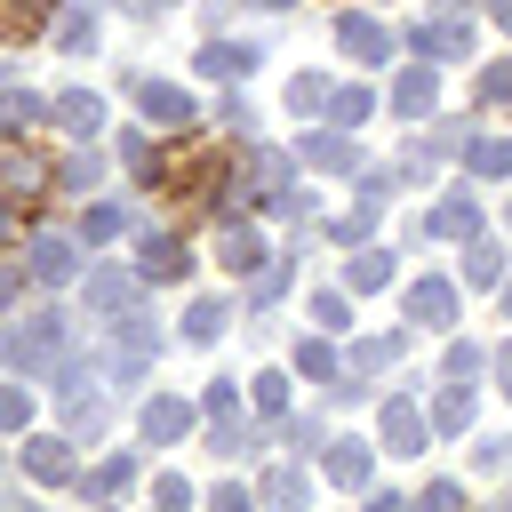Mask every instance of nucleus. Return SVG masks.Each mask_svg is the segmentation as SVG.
<instances>
[{"label":"nucleus","instance_id":"1","mask_svg":"<svg viewBox=\"0 0 512 512\" xmlns=\"http://www.w3.org/2000/svg\"><path fill=\"white\" fill-rule=\"evenodd\" d=\"M408 40H416V56H432V64H464V56H472V16H464V0L440 8V16H424Z\"/></svg>","mask_w":512,"mask_h":512},{"label":"nucleus","instance_id":"2","mask_svg":"<svg viewBox=\"0 0 512 512\" xmlns=\"http://www.w3.org/2000/svg\"><path fill=\"white\" fill-rule=\"evenodd\" d=\"M80 248H88L80 232H40V240H32V264H24V272H32L40 288H72V280L88 272V256H80Z\"/></svg>","mask_w":512,"mask_h":512},{"label":"nucleus","instance_id":"3","mask_svg":"<svg viewBox=\"0 0 512 512\" xmlns=\"http://www.w3.org/2000/svg\"><path fill=\"white\" fill-rule=\"evenodd\" d=\"M336 48H344L352 64H376V72H384V64H392V24L368 16V8H344V16H336Z\"/></svg>","mask_w":512,"mask_h":512},{"label":"nucleus","instance_id":"4","mask_svg":"<svg viewBox=\"0 0 512 512\" xmlns=\"http://www.w3.org/2000/svg\"><path fill=\"white\" fill-rule=\"evenodd\" d=\"M456 312H464V296H456V280H448V272H424V280H408V320H416V328L448 336V328H456Z\"/></svg>","mask_w":512,"mask_h":512},{"label":"nucleus","instance_id":"5","mask_svg":"<svg viewBox=\"0 0 512 512\" xmlns=\"http://www.w3.org/2000/svg\"><path fill=\"white\" fill-rule=\"evenodd\" d=\"M48 184H56V168H48L24 136H8V144H0V192H8V200H40Z\"/></svg>","mask_w":512,"mask_h":512},{"label":"nucleus","instance_id":"6","mask_svg":"<svg viewBox=\"0 0 512 512\" xmlns=\"http://www.w3.org/2000/svg\"><path fill=\"white\" fill-rule=\"evenodd\" d=\"M136 432H144V448H176V440L192 432V400H184V392H152V400L136 408Z\"/></svg>","mask_w":512,"mask_h":512},{"label":"nucleus","instance_id":"7","mask_svg":"<svg viewBox=\"0 0 512 512\" xmlns=\"http://www.w3.org/2000/svg\"><path fill=\"white\" fill-rule=\"evenodd\" d=\"M424 440H432V408H416L408 392H392L384 400V456H424Z\"/></svg>","mask_w":512,"mask_h":512},{"label":"nucleus","instance_id":"8","mask_svg":"<svg viewBox=\"0 0 512 512\" xmlns=\"http://www.w3.org/2000/svg\"><path fill=\"white\" fill-rule=\"evenodd\" d=\"M384 104H392V120H424L432 104H440V64L424 56V64H408L392 88H384Z\"/></svg>","mask_w":512,"mask_h":512},{"label":"nucleus","instance_id":"9","mask_svg":"<svg viewBox=\"0 0 512 512\" xmlns=\"http://www.w3.org/2000/svg\"><path fill=\"white\" fill-rule=\"evenodd\" d=\"M128 96H136V112H144L152 128H184V120H192V96H184L176 80H152V72H136V80H128Z\"/></svg>","mask_w":512,"mask_h":512},{"label":"nucleus","instance_id":"10","mask_svg":"<svg viewBox=\"0 0 512 512\" xmlns=\"http://www.w3.org/2000/svg\"><path fill=\"white\" fill-rule=\"evenodd\" d=\"M264 64V40H200V56H192V72H208V80H248Z\"/></svg>","mask_w":512,"mask_h":512},{"label":"nucleus","instance_id":"11","mask_svg":"<svg viewBox=\"0 0 512 512\" xmlns=\"http://www.w3.org/2000/svg\"><path fill=\"white\" fill-rule=\"evenodd\" d=\"M72 448H80L72 432H32V440H24V472H32L40 488H56V480H80V472H72Z\"/></svg>","mask_w":512,"mask_h":512},{"label":"nucleus","instance_id":"12","mask_svg":"<svg viewBox=\"0 0 512 512\" xmlns=\"http://www.w3.org/2000/svg\"><path fill=\"white\" fill-rule=\"evenodd\" d=\"M216 264H224V272H264V264H272V248H264V232H256L248 216H224V240H216Z\"/></svg>","mask_w":512,"mask_h":512},{"label":"nucleus","instance_id":"13","mask_svg":"<svg viewBox=\"0 0 512 512\" xmlns=\"http://www.w3.org/2000/svg\"><path fill=\"white\" fill-rule=\"evenodd\" d=\"M296 160H304V168H320V176H344V168H360V144H352L344 128H328V136L312 128V136L296 144Z\"/></svg>","mask_w":512,"mask_h":512},{"label":"nucleus","instance_id":"14","mask_svg":"<svg viewBox=\"0 0 512 512\" xmlns=\"http://www.w3.org/2000/svg\"><path fill=\"white\" fill-rule=\"evenodd\" d=\"M136 272H144V280H184V272H192V248H184V232H144V256H136Z\"/></svg>","mask_w":512,"mask_h":512},{"label":"nucleus","instance_id":"15","mask_svg":"<svg viewBox=\"0 0 512 512\" xmlns=\"http://www.w3.org/2000/svg\"><path fill=\"white\" fill-rule=\"evenodd\" d=\"M136 296H144V272H120V264H96L88 272V304L96 312H128Z\"/></svg>","mask_w":512,"mask_h":512},{"label":"nucleus","instance_id":"16","mask_svg":"<svg viewBox=\"0 0 512 512\" xmlns=\"http://www.w3.org/2000/svg\"><path fill=\"white\" fill-rule=\"evenodd\" d=\"M344 288H352V296H376V288H392V248L360 240V248H352V264H344Z\"/></svg>","mask_w":512,"mask_h":512},{"label":"nucleus","instance_id":"17","mask_svg":"<svg viewBox=\"0 0 512 512\" xmlns=\"http://www.w3.org/2000/svg\"><path fill=\"white\" fill-rule=\"evenodd\" d=\"M472 176H512V136H488V128H464V152H456Z\"/></svg>","mask_w":512,"mask_h":512},{"label":"nucleus","instance_id":"18","mask_svg":"<svg viewBox=\"0 0 512 512\" xmlns=\"http://www.w3.org/2000/svg\"><path fill=\"white\" fill-rule=\"evenodd\" d=\"M56 128H64L72 144H88V136L104 128V104H96L88 88H64V96H56Z\"/></svg>","mask_w":512,"mask_h":512},{"label":"nucleus","instance_id":"19","mask_svg":"<svg viewBox=\"0 0 512 512\" xmlns=\"http://www.w3.org/2000/svg\"><path fill=\"white\" fill-rule=\"evenodd\" d=\"M224 320H232V304H224V296H192V304H184V320H176V336H184V344H216V336H224Z\"/></svg>","mask_w":512,"mask_h":512},{"label":"nucleus","instance_id":"20","mask_svg":"<svg viewBox=\"0 0 512 512\" xmlns=\"http://www.w3.org/2000/svg\"><path fill=\"white\" fill-rule=\"evenodd\" d=\"M128 488H136V456H128V448H112L104 464L80 472V496H128Z\"/></svg>","mask_w":512,"mask_h":512},{"label":"nucleus","instance_id":"21","mask_svg":"<svg viewBox=\"0 0 512 512\" xmlns=\"http://www.w3.org/2000/svg\"><path fill=\"white\" fill-rule=\"evenodd\" d=\"M424 232H432V240H480V208L456 192V200H440V208L424 216Z\"/></svg>","mask_w":512,"mask_h":512},{"label":"nucleus","instance_id":"22","mask_svg":"<svg viewBox=\"0 0 512 512\" xmlns=\"http://www.w3.org/2000/svg\"><path fill=\"white\" fill-rule=\"evenodd\" d=\"M432 432H472V384L440 376V392H432Z\"/></svg>","mask_w":512,"mask_h":512},{"label":"nucleus","instance_id":"23","mask_svg":"<svg viewBox=\"0 0 512 512\" xmlns=\"http://www.w3.org/2000/svg\"><path fill=\"white\" fill-rule=\"evenodd\" d=\"M368 472H376L368 440H328V480L336 488H368Z\"/></svg>","mask_w":512,"mask_h":512},{"label":"nucleus","instance_id":"24","mask_svg":"<svg viewBox=\"0 0 512 512\" xmlns=\"http://www.w3.org/2000/svg\"><path fill=\"white\" fill-rule=\"evenodd\" d=\"M40 120H56V104L24 96L16 80H0V128H8V136H24V128H40Z\"/></svg>","mask_w":512,"mask_h":512},{"label":"nucleus","instance_id":"25","mask_svg":"<svg viewBox=\"0 0 512 512\" xmlns=\"http://www.w3.org/2000/svg\"><path fill=\"white\" fill-rule=\"evenodd\" d=\"M128 232H136V216H128L120 200H96V208L80 216V240H88V248H104V240H128Z\"/></svg>","mask_w":512,"mask_h":512},{"label":"nucleus","instance_id":"26","mask_svg":"<svg viewBox=\"0 0 512 512\" xmlns=\"http://www.w3.org/2000/svg\"><path fill=\"white\" fill-rule=\"evenodd\" d=\"M56 48L64 56H96V8H64L56 16Z\"/></svg>","mask_w":512,"mask_h":512},{"label":"nucleus","instance_id":"27","mask_svg":"<svg viewBox=\"0 0 512 512\" xmlns=\"http://www.w3.org/2000/svg\"><path fill=\"white\" fill-rule=\"evenodd\" d=\"M464 280L472 288H504V248L496 240H464Z\"/></svg>","mask_w":512,"mask_h":512},{"label":"nucleus","instance_id":"28","mask_svg":"<svg viewBox=\"0 0 512 512\" xmlns=\"http://www.w3.org/2000/svg\"><path fill=\"white\" fill-rule=\"evenodd\" d=\"M296 376H312V384H336V376H344V368H336V344H328V328L296 344Z\"/></svg>","mask_w":512,"mask_h":512},{"label":"nucleus","instance_id":"29","mask_svg":"<svg viewBox=\"0 0 512 512\" xmlns=\"http://www.w3.org/2000/svg\"><path fill=\"white\" fill-rule=\"evenodd\" d=\"M368 104H376L368 88H328V104H320V120H328V128H360V120H368Z\"/></svg>","mask_w":512,"mask_h":512},{"label":"nucleus","instance_id":"30","mask_svg":"<svg viewBox=\"0 0 512 512\" xmlns=\"http://www.w3.org/2000/svg\"><path fill=\"white\" fill-rule=\"evenodd\" d=\"M112 336H120V344H136V352H160V320H152L144 304H128V312H112Z\"/></svg>","mask_w":512,"mask_h":512},{"label":"nucleus","instance_id":"31","mask_svg":"<svg viewBox=\"0 0 512 512\" xmlns=\"http://www.w3.org/2000/svg\"><path fill=\"white\" fill-rule=\"evenodd\" d=\"M400 352H408V336H360V344H352V376H376V368H392Z\"/></svg>","mask_w":512,"mask_h":512},{"label":"nucleus","instance_id":"32","mask_svg":"<svg viewBox=\"0 0 512 512\" xmlns=\"http://www.w3.org/2000/svg\"><path fill=\"white\" fill-rule=\"evenodd\" d=\"M56 408H64V432H72V440H96V432H104V400H96V392L56 400Z\"/></svg>","mask_w":512,"mask_h":512},{"label":"nucleus","instance_id":"33","mask_svg":"<svg viewBox=\"0 0 512 512\" xmlns=\"http://www.w3.org/2000/svg\"><path fill=\"white\" fill-rule=\"evenodd\" d=\"M96 176H104V160H96L88 144H72V152H64V168H56V184H64V192H88Z\"/></svg>","mask_w":512,"mask_h":512},{"label":"nucleus","instance_id":"34","mask_svg":"<svg viewBox=\"0 0 512 512\" xmlns=\"http://www.w3.org/2000/svg\"><path fill=\"white\" fill-rule=\"evenodd\" d=\"M344 312H352V288H312V328H328V336H336V328H352Z\"/></svg>","mask_w":512,"mask_h":512},{"label":"nucleus","instance_id":"35","mask_svg":"<svg viewBox=\"0 0 512 512\" xmlns=\"http://www.w3.org/2000/svg\"><path fill=\"white\" fill-rule=\"evenodd\" d=\"M480 368H496V360H488V352H480L472 336H456V344H448V360H440V376H456V384H472Z\"/></svg>","mask_w":512,"mask_h":512},{"label":"nucleus","instance_id":"36","mask_svg":"<svg viewBox=\"0 0 512 512\" xmlns=\"http://www.w3.org/2000/svg\"><path fill=\"white\" fill-rule=\"evenodd\" d=\"M280 432H288V456H320L328 448V424L320 416H280Z\"/></svg>","mask_w":512,"mask_h":512},{"label":"nucleus","instance_id":"37","mask_svg":"<svg viewBox=\"0 0 512 512\" xmlns=\"http://www.w3.org/2000/svg\"><path fill=\"white\" fill-rule=\"evenodd\" d=\"M320 104H328V80H320V72H296V80H288V112H296V120H312Z\"/></svg>","mask_w":512,"mask_h":512},{"label":"nucleus","instance_id":"38","mask_svg":"<svg viewBox=\"0 0 512 512\" xmlns=\"http://www.w3.org/2000/svg\"><path fill=\"white\" fill-rule=\"evenodd\" d=\"M256 416H264V424H272V416H288V376H280V368H264V376H256Z\"/></svg>","mask_w":512,"mask_h":512},{"label":"nucleus","instance_id":"39","mask_svg":"<svg viewBox=\"0 0 512 512\" xmlns=\"http://www.w3.org/2000/svg\"><path fill=\"white\" fill-rule=\"evenodd\" d=\"M256 496H272V504H304V472H296V464H280V472H264V480H256Z\"/></svg>","mask_w":512,"mask_h":512},{"label":"nucleus","instance_id":"40","mask_svg":"<svg viewBox=\"0 0 512 512\" xmlns=\"http://www.w3.org/2000/svg\"><path fill=\"white\" fill-rule=\"evenodd\" d=\"M200 416H240V392H232V376H216V384L200 392Z\"/></svg>","mask_w":512,"mask_h":512},{"label":"nucleus","instance_id":"41","mask_svg":"<svg viewBox=\"0 0 512 512\" xmlns=\"http://www.w3.org/2000/svg\"><path fill=\"white\" fill-rule=\"evenodd\" d=\"M472 464H480V472H504V464H512V432H488V440L472 448Z\"/></svg>","mask_w":512,"mask_h":512},{"label":"nucleus","instance_id":"42","mask_svg":"<svg viewBox=\"0 0 512 512\" xmlns=\"http://www.w3.org/2000/svg\"><path fill=\"white\" fill-rule=\"evenodd\" d=\"M24 424H32V400L16 384H0V432H24Z\"/></svg>","mask_w":512,"mask_h":512},{"label":"nucleus","instance_id":"43","mask_svg":"<svg viewBox=\"0 0 512 512\" xmlns=\"http://www.w3.org/2000/svg\"><path fill=\"white\" fill-rule=\"evenodd\" d=\"M480 104H512V56L480 72Z\"/></svg>","mask_w":512,"mask_h":512},{"label":"nucleus","instance_id":"44","mask_svg":"<svg viewBox=\"0 0 512 512\" xmlns=\"http://www.w3.org/2000/svg\"><path fill=\"white\" fill-rule=\"evenodd\" d=\"M152 496H160V504H192V480H176V472H160V480H152Z\"/></svg>","mask_w":512,"mask_h":512},{"label":"nucleus","instance_id":"45","mask_svg":"<svg viewBox=\"0 0 512 512\" xmlns=\"http://www.w3.org/2000/svg\"><path fill=\"white\" fill-rule=\"evenodd\" d=\"M24 280H32V272H16V264H0V312L16 304V288H24Z\"/></svg>","mask_w":512,"mask_h":512},{"label":"nucleus","instance_id":"46","mask_svg":"<svg viewBox=\"0 0 512 512\" xmlns=\"http://www.w3.org/2000/svg\"><path fill=\"white\" fill-rule=\"evenodd\" d=\"M496 392L512 400V336H504V352H496Z\"/></svg>","mask_w":512,"mask_h":512},{"label":"nucleus","instance_id":"47","mask_svg":"<svg viewBox=\"0 0 512 512\" xmlns=\"http://www.w3.org/2000/svg\"><path fill=\"white\" fill-rule=\"evenodd\" d=\"M8 232H16V200H0V240H8Z\"/></svg>","mask_w":512,"mask_h":512},{"label":"nucleus","instance_id":"48","mask_svg":"<svg viewBox=\"0 0 512 512\" xmlns=\"http://www.w3.org/2000/svg\"><path fill=\"white\" fill-rule=\"evenodd\" d=\"M16 8H24V16H40V8H48V0H16Z\"/></svg>","mask_w":512,"mask_h":512},{"label":"nucleus","instance_id":"49","mask_svg":"<svg viewBox=\"0 0 512 512\" xmlns=\"http://www.w3.org/2000/svg\"><path fill=\"white\" fill-rule=\"evenodd\" d=\"M504 320H512V280H504Z\"/></svg>","mask_w":512,"mask_h":512},{"label":"nucleus","instance_id":"50","mask_svg":"<svg viewBox=\"0 0 512 512\" xmlns=\"http://www.w3.org/2000/svg\"><path fill=\"white\" fill-rule=\"evenodd\" d=\"M248 8H288V0H248Z\"/></svg>","mask_w":512,"mask_h":512},{"label":"nucleus","instance_id":"51","mask_svg":"<svg viewBox=\"0 0 512 512\" xmlns=\"http://www.w3.org/2000/svg\"><path fill=\"white\" fill-rule=\"evenodd\" d=\"M504 232H512V208H504Z\"/></svg>","mask_w":512,"mask_h":512},{"label":"nucleus","instance_id":"52","mask_svg":"<svg viewBox=\"0 0 512 512\" xmlns=\"http://www.w3.org/2000/svg\"><path fill=\"white\" fill-rule=\"evenodd\" d=\"M152 8H176V0H152Z\"/></svg>","mask_w":512,"mask_h":512}]
</instances>
